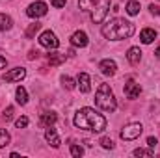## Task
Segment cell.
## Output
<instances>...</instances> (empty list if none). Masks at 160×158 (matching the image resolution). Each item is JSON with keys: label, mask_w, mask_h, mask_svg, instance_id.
<instances>
[{"label": "cell", "mask_w": 160, "mask_h": 158, "mask_svg": "<svg viewBox=\"0 0 160 158\" xmlns=\"http://www.w3.org/2000/svg\"><path fill=\"white\" fill-rule=\"evenodd\" d=\"M45 138H47V141H48L52 147H60V143H62L60 136L56 134V128H52V126H47V130H45Z\"/></svg>", "instance_id": "30bf717a"}, {"label": "cell", "mask_w": 160, "mask_h": 158, "mask_svg": "<svg viewBox=\"0 0 160 158\" xmlns=\"http://www.w3.org/2000/svg\"><path fill=\"white\" fill-rule=\"evenodd\" d=\"M140 58H142V50H140L138 47H132V48H128V52H127V60H128L132 65L140 63Z\"/></svg>", "instance_id": "5bb4252c"}, {"label": "cell", "mask_w": 160, "mask_h": 158, "mask_svg": "<svg viewBox=\"0 0 160 158\" xmlns=\"http://www.w3.org/2000/svg\"><path fill=\"white\" fill-rule=\"evenodd\" d=\"M73 123H75L77 128L91 130V132H102L106 128V119L101 114H97L93 108H80L75 114Z\"/></svg>", "instance_id": "6da1fadb"}, {"label": "cell", "mask_w": 160, "mask_h": 158, "mask_svg": "<svg viewBox=\"0 0 160 158\" xmlns=\"http://www.w3.org/2000/svg\"><path fill=\"white\" fill-rule=\"evenodd\" d=\"M71 45L73 47H86L88 45V36L86 32H75L71 36Z\"/></svg>", "instance_id": "4fadbf2b"}, {"label": "cell", "mask_w": 160, "mask_h": 158, "mask_svg": "<svg viewBox=\"0 0 160 158\" xmlns=\"http://www.w3.org/2000/svg\"><path fill=\"white\" fill-rule=\"evenodd\" d=\"M15 126L17 128H24V126H28V117H19L15 121Z\"/></svg>", "instance_id": "4316f807"}, {"label": "cell", "mask_w": 160, "mask_h": 158, "mask_svg": "<svg viewBox=\"0 0 160 158\" xmlns=\"http://www.w3.org/2000/svg\"><path fill=\"white\" fill-rule=\"evenodd\" d=\"M78 87L82 93H89V89H91V78H89L88 73H80L78 75Z\"/></svg>", "instance_id": "7c38bea8"}, {"label": "cell", "mask_w": 160, "mask_h": 158, "mask_svg": "<svg viewBox=\"0 0 160 158\" xmlns=\"http://www.w3.org/2000/svg\"><path fill=\"white\" fill-rule=\"evenodd\" d=\"M157 143H158V140H157V138H153V136H151V138H147V145H149L151 149H153V147H157Z\"/></svg>", "instance_id": "f546056e"}, {"label": "cell", "mask_w": 160, "mask_h": 158, "mask_svg": "<svg viewBox=\"0 0 160 158\" xmlns=\"http://www.w3.org/2000/svg\"><path fill=\"white\" fill-rule=\"evenodd\" d=\"M134 156H153V149H136Z\"/></svg>", "instance_id": "cb8c5ba5"}, {"label": "cell", "mask_w": 160, "mask_h": 158, "mask_svg": "<svg viewBox=\"0 0 160 158\" xmlns=\"http://www.w3.org/2000/svg\"><path fill=\"white\" fill-rule=\"evenodd\" d=\"M99 67H101L102 75H106V77H112V75H116V71H118V65H116L114 60H102Z\"/></svg>", "instance_id": "9c48e42d"}, {"label": "cell", "mask_w": 160, "mask_h": 158, "mask_svg": "<svg viewBox=\"0 0 160 158\" xmlns=\"http://www.w3.org/2000/svg\"><path fill=\"white\" fill-rule=\"evenodd\" d=\"M155 56H157V58H158V60H160V47H158V48H157V50H155Z\"/></svg>", "instance_id": "836d02e7"}, {"label": "cell", "mask_w": 160, "mask_h": 158, "mask_svg": "<svg viewBox=\"0 0 160 158\" xmlns=\"http://www.w3.org/2000/svg\"><path fill=\"white\" fill-rule=\"evenodd\" d=\"M142 130H143V126H142L140 123H130V125H127V126L121 130V138H123L125 141H132V140L140 138Z\"/></svg>", "instance_id": "5b68a950"}, {"label": "cell", "mask_w": 160, "mask_h": 158, "mask_svg": "<svg viewBox=\"0 0 160 158\" xmlns=\"http://www.w3.org/2000/svg\"><path fill=\"white\" fill-rule=\"evenodd\" d=\"M39 28H41L39 22H32V24L28 26V30H26V37H28V39H32V37L39 32Z\"/></svg>", "instance_id": "44dd1931"}, {"label": "cell", "mask_w": 160, "mask_h": 158, "mask_svg": "<svg viewBox=\"0 0 160 158\" xmlns=\"http://www.w3.org/2000/svg\"><path fill=\"white\" fill-rule=\"evenodd\" d=\"M71 155L73 156H82L84 155V149L80 145H71Z\"/></svg>", "instance_id": "484cf974"}, {"label": "cell", "mask_w": 160, "mask_h": 158, "mask_svg": "<svg viewBox=\"0 0 160 158\" xmlns=\"http://www.w3.org/2000/svg\"><path fill=\"white\" fill-rule=\"evenodd\" d=\"M65 2H67V0H50V4H52L54 7H63Z\"/></svg>", "instance_id": "f1b7e54d"}, {"label": "cell", "mask_w": 160, "mask_h": 158, "mask_svg": "<svg viewBox=\"0 0 160 158\" xmlns=\"http://www.w3.org/2000/svg\"><path fill=\"white\" fill-rule=\"evenodd\" d=\"M11 24H13V22H11V19H9L6 13H0V30H2V32H6V30H9V28H11Z\"/></svg>", "instance_id": "d6986e66"}, {"label": "cell", "mask_w": 160, "mask_h": 158, "mask_svg": "<svg viewBox=\"0 0 160 158\" xmlns=\"http://www.w3.org/2000/svg\"><path fill=\"white\" fill-rule=\"evenodd\" d=\"M24 77H26V71H24L22 67H17V69L6 73V75H4V80H6V82H15V80H22Z\"/></svg>", "instance_id": "8fae6325"}, {"label": "cell", "mask_w": 160, "mask_h": 158, "mask_svg": "<svg viewBox=\"0 0 160 158\" xmlns=\"http://www.w3.org/2000/svg\"><path fill=\"white\" fill-rule=\"evenodd\" d=\"M62 84H63L65 89H75V82H73L71 77H62Z\"/></svg>", "instance_id": "603a6c76"}, {"label": "cell", "mask_w": 160, "mask_h": 158, "mask_svg": "<svg viewBox=\"0 0 160 158\" xmlns=\"http://www.w3.org/2000/svg\"><path fill=\"white\" fill-rule=\"evenodd\" d=\"M15 97H17V102H19V104H22V106L28 102V95H26V89H24V87H17Z\"/></svg>", "instance_id": "ac0fdd59"}, {"label": "cell", "mask_w": 160, "mask_h": 158, "mask_svg": "<svg viewBox=\"0 0 160 158\" xmlns=\"http://www.w3.org/2000/svg\"><path fill=\"white\" fill-rule=\"evenodd\" d=\"M13 112H15V110H13V106H8V108L4 110V116H2V119H4L6 123H8V121H11V117H13Z\"/></svg>", "instance_id": "d4e9b609"}, {"label": "cell", "mask_w": 160, "mask_h": 158, "mask_svg": "<svg viewBox=\"0 0 160 158\" xmlns=\"http://www.w3.org/2000/svg\"><path fill=\"white\" fill-rule=\"evenodd\" d=\"M78 6L82 11H91L93 22H102L110 11V0H78Z\"/></svg>", "instance_id": "3957f363"}, {"label": "cell", "mask_w": 160, "mask_h": 158, "mask_svg": "<svg viewBox=\"0 0 160 158\" xmlns=\"http://www.w3.org/2000/svg\"><path fill=\"white\" fill-rule=\"evenodd\" d=\"M123 91H125V95L128 97V99H136L138 95H140V91H142V87L136 84V82H132V80H128L127 84H125V87H123Z\"/></svg>", "instance_id": "ba28073f"}, {"label": "cell", "mask_w": 160, "mask_h": 158, "mask_svg": "<svg viewBox=\"0 0 160 158\" xmlns=\"http://www.w3.org/2000/svg\"><path fill=\"white\" fill-rule=\"evenodd\" d=\"M95 104L104 110V112H114L116 110V97H114V91L110 89L108 84H101L97 93H95Z\"/></svg>", "instance_id": "277c9868"}, {"label": "cell", "mask_w": 160, "mask_h": 158, "mask_svg": "<svg viewBox=\"0 0 160 158\" xmlns=\"http://www.w3.org/2000/svg\"><path fill=\"white\" fill-rule=\"evenodd\" d=\"M138 11H140V4H138L136 0H130V2L127 4V13H128V15H138Z\"/></svg>", "instance_id": "ffe728a7"}, {"label": "cell", "mask_w": 160, "mask_h": 158, "mask_svg": "<svg viewBox=\"0 0 160 158\" xmlns=\"http://www.w3.org/2000/svg\"><path fill=\"white\" fill-rule=\"evenodd\" d=\"M149 9H151V13H155V15H160V7H158V6L151 4V6H149Z\"/></svg>", "instance_id": "4dcf8cb0"}, {"label": "cell", "mask_w": 160, "mask_h": 158, "mask_svg": "<svg viewBox=\"0 0 160 158\" xmlns=\"http://www.w3.org/2000/svg\"><path fill=\"white\" fill-rule=\"evenodd\" d=\"M26 15L32 17V19H38V17L47 15V4L45 2H34V4H30L28 9H26Z\"/></svg>", "instance_id": "52a82bcc"}, {"label": "cell", "mask_w": 160, "mask_h": 158, "mask_svg": "<svg viewBox=\"0 0 160 158\" xmlns=\"http://www.w3.org/2000/svg\"><path fill=\"white\" fill-rule=\"evenodd\" d=\"M47 60H48L50 65H62L65 62V54H62V52H48Z\"/></svg>", "instance_id": "2e32d148"}, {"label": "cell", "mask_w": 160, "mask_h": 158, "mask_svg": "<svg viewBox=\"0 0 160 158\" xmlns=\"http://www.w3.org/2000/svg\"><path fill=\"white\" fill-rule=\"evenodd\" d=\"M39 45L45 47V48H58V47H60V41L54 36V32L47 30V32H43L39 36Z\"/></svg>", "instance_id": "8992f818"}, {"label": "cell", "mask_w": 160, "mask_h": 158, "mask_svg": "<svg viewBox=\"0 0 160 158\" xmlns=\"http://www.w3.org/2000/svg\"><path fill=\"white\" fill-rule=\"evenodd\" d=\"M155 37H157V32H155L153 28H145V30H142V34H140V39H142V43H145V45L153 43Z\"/></svg>", "instance_id": "e0dca14e"}, {"label": "cell", "mask_w": 160, "mask_h": 158, "mask_svg": "<svg viewBox=\"0 0 160 158\" xmlns=\"http://www.w3.org/2000/svg\"><path fill=\"white\" fill-rule=\"evenodd\" d=\"M38 56H39V52H38V50H30V54H28V58H30V60H34V58H38Z\"/></svg>", "instance_id": "1f68e13d"}, {"label": "cell", "mask_w": 160, "mask_h": 158, "mask_svg": "<svg viewBox=\"0 0 160 158\" xmlns=\"http://www.w3.org/2000/svg\"><path fill=\"white\" fill-rule=\"evenodd\" d=\"M6 145H9V134L4 128H0V149L6 147Z\"/></svg>", "instance_id": "7402d4cb"}, {"label": "cell", "mask_w": 160, "mask_h": 158, "mask_svg": "<svg viewBox=\"0 0 160 158\" xmlns=\"http://www.w3.org/2000/svg\"><path fill=\"white\" fill-rule=\"evenodd\" d=\"M101 145H102L104 149H114V141H112L110 138H102V140H101Z\"/></svg>", "instance_id": "83f0119b"}, {"label": "cell", "mask_w": 160, "mask_h": 158, "mask_svg": "<svg viewBox=\"0 0 160 158\" xmlns=\"http://www.w3.org/2000/svg\"><path fill=\"white\" fill-rule=\"evenodd\" d=\"M4 67H6V58L0 56V69H4Z\"/></svg>", "instance_id": "d6a6232c"}, {"label": "cell", "mask_w": 160, "mask_h": 158, "mask_svg": "<svg viewBox=\"0 0 160 158\" xmlns=\"http://www.w3.org/2000/svg\"><path fill=\"white\" fill-rule=\"evenodd\" d=\"M56 119H58V116L54 114V112H47V114H43L41 116V119H39V125L41 126H52L54 123H56Z\"/></svg>", "instance_id": "9a60e30c"}, {"label": "cell", "mask_w": 160, "mask_h": 158, "mask_svg": "<svg viewBox=\"0 0 160 158\" xmlns=\"http://www.w3.org/2000/svg\"><path fill=\"white\" fill-rule=\"evenodd\" d=\"M134 34V24L125 19H114L102 26V36L106 39H127Z\"/></svg>", "instance_id": "7a4b0ae2"}]
</instances>
